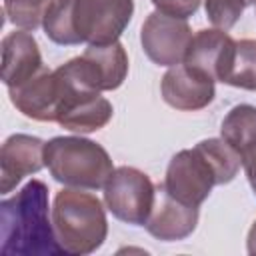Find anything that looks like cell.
Segmentation results:
<instances>
[{
	"mask_svg": "<svg viewBox=\"0 0 256 256\" xmlns=\"http://www.w3.org/2000/svg\"><path fill=\"white\" fill-rule=\"evenodd\" d=\"M54 0H2L4 14L8 20L22 30L34 32L38 26H42L44 16Z\"/></svg>",
	"mask_w": 256,
	"mask_h": 256,
	"instance_id": "20",
	"label": "cell"
},
{
	"mask_svg": "<svg viewBox=\"0 0 256 256\" xmlns=\"http://www.w3.org/2000/svg\"><path fill=\"white\" fill-rule=\"evenodd\" d=\"M242 166H244L248 184H250L252 192L256 194V144H254L252 148H248V150L242 154Z\"/></svg>",
	"mask_w": 256,
	"mask_h": 256,
	"instance_id": "23",
	"label": "cell"
},
{
	"mask_svg": "<svg viewBox=\"0 0 256 256\" xmlns=\"http://www.w3.org/2000/svg\"><path fill=\"white\" fill-rule=\"evenodd\" d=\"M256 0H204L206 16L208 20L220 28V30H230L246 10V6L254 4Z\"/></svg>",
	"mask_w": 256,
	"mask_h": 256,
	"instance_id": "21",
	"label": "cell"
},
{
	"mask_svg": "<svg viewBox=\"0 0 256 256\" xmlns=\"http://www.w3.org/2000/svg\"><path fill=\"white\" fill-rule=\"evenodd\" d=\"M246 248H248V254H256V220L252 222V226H250V230H248Z\"/></svg>",
	"mask_w": 256,
	"mask_h": 256,
	"instance_id": "24",
	"label": "cell"
},
{
	"mask_svg": "<svg viewBox=\"0 0 256 256\" xmlns=\"http://www.w3.org/2000/svg\"><path fill=\"white\" fill-rule=\"evenodd\" d=\"M2 256H58L54 224L50 220L48 186L32 178L14 196L0 202Z\"/></svg>",
	"mask_w": 256,
	"mask_h": 256,
	"instance_id": "1",
	"label": "cell"
},
{
	"mask_svg": "<svg viewBox=\"0 0 256 256\" xmlns=\"http://www.w3.org/2000/svg\"><path fill=\"white\" fill-rule=\"evenodd\" d=\"M2 82L8 88L20 86L38 74L42 64V54L36 38L30 30H14L2 38Z\"/></svg>",
	"mask_w": 256,
	"mask_h": 256,
	"instance_id": "14",
	"label": "cell"
},
{
	"mask_svg": "<svg viewBox=\"0 0 256 256\" xmlns=\"http://www.w3.org/2000/svg\"><path fill=\"white\" fill-rule=\"evenodd\" d=\"M158 12L178 16V18H190L198 12L200 0H150Z\"/></svg>",
	"mask_w": 256,
	"mask_h": 256,
	"instance_id": "22",
	"label": "cell"
},
{
	"mask_svg": "<svg viewBox=\"0 0 256 256\" xmlns=\"http://www.w3.org/2000/svg\"><path fill=\"white\" fill-rule=\"evenodd\" d=\"M164 190L176 200L188 206H200L218 186L216 172L204 152L194 146L176 152L166 168V176L162 182Z\"/></svg>",
	"mask_w": 256,
	"mask_h": 256,
	"instance_id": "6",
	"label": "cell"
},
{
	"mask_svg": "<svg viewBox=\"0 0 256 256\" xmlns=\"http://www.w3.org/2000/svg\"><path fill=\"white\" fill-rule=\"evenodd\" d=\"M52 224L64 254L86 256L96 252L108 236V220L102 202L80 188H62L54 196Z\"/></svg>",
	"mask_w": 256,
	"mask_h": 256,
	"instance_id": "2",
	"label": "cell"
},
{
	"mask_svg": "<svg viewBox=\"0 0 256 256\" xmlns=\"http://www.w3.org/2000/svg\"><path fill=\"white\" fill-rule=\"evenodd\" d=\"M44 34L60 46H76L78 38L72 24V0H54L42 22Z\"/></svg>",
	"mask_w": 256,
	"mask_h": 256,
	"instance_id": "18",
	"label": "cell"
},
{
	"mask_svg": "<svg viewBox=\"0 0 256 256\" xmlns=\"http://www.w3.org/2000/svg\"><path fill=\"white\" fill-rule=\"evenodd\" d=\"M160 92L168 106L182 112H194L206 108L216 94L214 80L190 68L184 62L168 68V72L162 76Z\"/></svg>",
	"mask_w": 256,
	"mask_h": 256,
	"instance_id": "11",
	"label": "cell"
},
{
	"mask_svg": "<svg viewBox=\"0 0 256 256\" xmlns=\"http://www.w3.org/2000/svg\"><path fill=\"white\" fill-rule=\"evenodd\" d=\"M44 140L30 134H12L0 148V192H12L24 176L44 166Z\"/></svg>",
	"mask_w": 256,
	"mask_h": 256,
	"instance_id": "12",
	"label": "cell"
},
{
	"mask_svg": "<svg viewBox=\"0 0 256 256\" xmlns=\"http://www.w3.org/2000/svg\"><path fill=\"white\" fill-rule=\"evenodd\" d=\"M112 114H114V108L110 100H106L100 94H90L76 100L72 106H68L58 118V124L64 130H70L76 134H90L104 128L112 120Z\"/></svg>",
	"mask_w": 256,
	"mask_h": 256,
	"instance_id": "15",
	"label": "cell"
},
{
	"mask_svg": "<svg viewBox=\"0 0 256 256\" xmlns=\"http://www.w3.org/2000/svg\"><path fill=\"white\" fill-rule=\"evenodd\" d=\"M198 224V206H188L170 196L162 184L156 186V200L146 220L150 236L162 242H176L188 238Z\"/></svg>",
	"mask_w": 256,
	"mask_h": 256,
	"instance_id": "13",
	"label": "cell"
},
{
	"mask_svg": "<svg viewBox=\"0 0 256 256\" xmlns=\"http://www.w3.org/2000/svg\"><path fill=\"white\" fill-rule=\"evenodd\" d=\"M134 14V0H72V24L78 44L118 42Z\"/></svg>",
	"mask_w": 256,
	"mask_h": 256,
	"instance_id": "5",
	"label": "cell"
},
{
	"mask_svg": "<svg viewBox=\"0 0 256 256\" xmlns=\"http://www.w3.org/2000/svg\"><path fill=\"white\" fill-rule=\"evenodd\" d=\"M220 138H224L240 154L252 148L256 144V106L236 104L230 108L222 120Z\"/></svg>",
	"mask_w": 256,
	"mask_h": 256,
	"instance_id": "16",
	"label": "cell"
},
{
	"mask_svg": "<svg viewBox=\"0 0 256 256\" xmlns=\"http://www.w3.org/2000/svg\"><path fill=\"white\" fill-rule=\"evenodd\" d=\"M156 200V186L150 176L134 166H118L104 184V204L114 218L144 226Z\"/></svg>",
	"mask_w": 256,
	"mask_h": 256,
	"instance_id": "4",
	"label": "cell"
},
{
	"mask_svg": "<svg viewBox=\"0 0 256 256\" xmlns=\"http://www.w3.org/2000/svg\"><path fill=\"white\" fill-rule=\"evenodd\" d=\"M224 84L242 90H256V40L242 38L236 42L234 62Z\"/></svg>",
	"mask_w": 256,
	"mask_h": 256,
	"instance_id": "19",
	"label": "cell"
},
{
	"mask_svg": "<svg viewBox=\"0 0 256 256\" xmlns=\"http://www.w3.org/2000/svg\"><path fill=\"white\" fill-rule=\"evenodd\" d=\"M86 84L96 90H116L128 76V54L120 42L112 44H88V48L74 58Z\"/></svg>",
	"mask_w": 256,
	"mask_h": 256,
	"instance_id": "10",
	"label": "cell"
},
{
	"mask_svg": "<svg viewBox=\"0 0 256 256\" xmlns=\"http://www.w3.org/2000/svg\"><path fill=\"white\" fill-rule=\"evenodd\" d=\"M44 166L50 176L80 190L104 188L114 172L108 150L82 136H54L44 144Z\"/></svg>",
	"mask_w": 256,
	"mask_h": 256,
	"instance_id": "3",
	"label": "cell"
},
{
	"mask_svg": "<svg viewBox=\"0 0 256 256\" xmlns=\"http://www.w3.org/2000/svg\"><path fill=\"white\" fill-rule=\"evenodd\" d=\"M192 28L186 18L164 12H150L140 28V44L144 54L158 66H176L184 62L192 42Z\"/></svg>",
	"mask_w": 256,
	"mask_h": 256,
	"instance_id": "7",
	"label": "cell"
},
{
	"mask_svg": "<svg viewBox=\"0 0 256 256\" xmlns=\"http://www.w3.org/2000/svg\"><path fill=\"white\" fill-rule=\"evenodd\" d=\"M12 106L36 122H58L68 92L56 70L46 66L20 86L8 88Z\"/></svg>",
	"mask_w": 256,
	"mask_h": 256,
	"instance_id": "8",
	"label": "cell"
},
{
	"mask_svg": "<svg viewBox=\"0 0 256 256\" xmlns=\"http://www.w3.org/2000/svg\"><path fill=\"white\" fill-rule=\"evenodd\" d=\"M196 146L210 160L218 178V186L228 184L236 178L242 166V154L236 148H232L224 138H206V140H200Z\"/></svg>",
	"mask_w": 256,
	"mask_h": 256,
	"instance_id": "17",
	"label": "cell"
},
{
	"mask_svg": "<svg viewBox=\"0 0 256 256\" xmlns=\"http://www.w3.org/2000/svg\"><path fill=\"white\" fill-rule=\"evenodd\" d=\"M236 54V40L220 28H204L192 36L184 64L212 78L226 82Z\"/></svg>",
	"mask_w": 256,
	"mask_h": 256,
	"instance_id": "9",
	"label": "cell"
}]
</instances>
